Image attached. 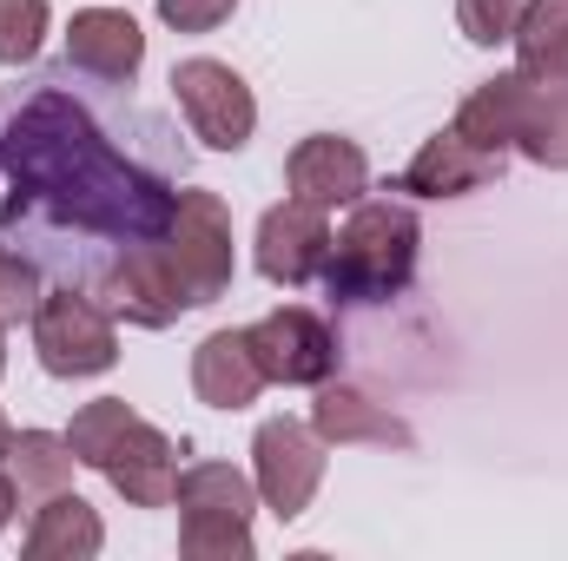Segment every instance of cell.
I'll use <instances>...</instances> for the list:
<instances>
[{
	"label": "cell",
	"instance_id": "obj_1",
	"mask_svg": "<svg viewBox=\"0 0 568 561\" xmlns=\"http://www.w3.org/2000/svg\"><path fill=\"white\" fill-rule=\"evenodd\" d=\"M0 165L13 185V212H47L60 225L106 238H159L179 205V192H165L152 172L120 159L67 93H40L7 126Z\"/></svg>",
	"mask_w": 568,
	"mask_h": 561
},
{
	"label": "cell",
	"instance_id": "obj_2",
	"mask_svg": "<svg viewBox=\"0 0 568 561\" xmlns=\"http://www.w3.org/2000/svg\"><path fill=\"white\" fill-rule=\"evenodd\" d=\"M449 126L469 145L496 152V159L516 145L523 159H536L549 172H568V80H529L523 67L496 73L456 106Z\"/></svg>",
	"mask_w": 568,
	"mask_h": 561
},
{
	"label": "cell",
	"instance_id": "obj_3",
	"mask_svg": "<svg viewBox=\"0 0 568 561\" xmlns=\"http://www.w3.org/2000/svg\"><path fill=\"white\" fill-rule=\"evenodd\" d=\"M417 245L424 225L410 205L397 198H357L351 218L331 232V258H324V290L337 304H390L410 272H417Z\"/></svg>",
	"mask_w": 568,
	"mask_h": 561
},
{
	"label": "cell",
	"instance_id": "obj_4",
	"mask_svg": "<svg viewBox=\"0 0 568 561\" xmlns=\"http://www.w3.org/2000/svg\"><path fill=\"white\" fill-rule=\"evenodd\" d=\"M33 350L47 377H100L120 364V330L87 290H40L33 304Z\"/></svg>",
	"mask_w": 568,
	"mask_h": 561
},
{
	"label": "cell",
	"instance_id": "obj_5",
	"mask_svg": "<svg viewBox=\"0 0 568 561\" xmlns=\"http://www.w3.org/2000/svg\"><path fill=\"white\" fill-rule=\"evenodd\" d=\"M252 482L278 522H297L324 482V436L297 417H272L252 436Z\"/></svg>",
	"mask_w": 568,
	"mask_h": 561
},
{
	"label": "cell",
	"instance_id": "obj_6",
	"mask_svg": "<svg viewBox=\"0 0 568 561\" xmlns=\"http://www.w3.org/2000/svg\"><path fill=\"white\" fill-rule=\"evenodd\" d=\"M172 93H179V113H185L192 140L212 145V152H239L258 126V100L225 60H179Z\"/></svg>",
	"mask_w": 568,
	"mask_h": 561
},
{
	"label": "cell",
	"instance_id": "obj_7",
	"mask_svg": "<svg viewBox=\"0 0 568 561\" xmlns=\"http://www.w3.org/2000/svg\"><path fill=\"white\" fill-rule=\"evenodd\" d=\"M159 245H165V258L179 265L192 304L225 297V284H232V212H225L212 192H179L172 225L159 232Z\"/></svg>",
	"mask_w": 568,
	"mask_h": 561
},
{
	"label": "cell",
	"instance_id": "obj_8",
	"mask_svg": "<svg viewBox=\"0 0 568 561\" xmlns=\"http://www.w3.org/2000/svg\"><path fill=\"white\" fill-rule=\"evenodd\" d=\"M245 344H252L265 384H331L337 377V330L304 304H284L272 317H258L245 330Z\"/></svg>",
	"mask_w": 568,
	"mask_h": 561
},
{
	"label": "cell",
	"instance_id": "obj_9",
	"mask_svg": "<svg viewBox=\"0 0 568 561\" xmlns=\"http://www.w3.org/2000/svg\"><path fill=\"white\" fill-rule=\"evenodd\" d=\"M100 290H106V304H113L126 324H145V330L172 324L179 310H199V304H192V290H185V278H179V265L165 258V245H159V238H133V245L106 265Z\"/></svg>",
	"mask_w": 568,
	"mask_h": 561
},
{
	"label": "cell",
	"instance_id": "obj_10",
	"mask_svg": "<svg viewBox=\"0 0 568 561\" xmlns=\"http://www.w3.org/2000/svg\"><path fill=\"white\" fill-rule=\"evenodd\" d=\"M324 258H331V225H324V205H304V198H284L258 218V272L272 284H311L324 278Z\"/></svg>",
	"mask_w": 568,
	"mask_h": 561
},
{
	"label": "cell",
	"instance_id": "obj_11",
	"mask_svg": "<svg viewBox=\"0 0 568 561\" xmlns=\"http://www.w3.org/2000/svg\"><path fill=\"white\" fill-rule=\"evenodd\" d=\"M284 178H291V198L331 212V205H357L371 192V159L351 140H337V133H311V140L291 145Z\"/></svg>",
	"mask_w": 568,
	"mask_h": 561
},
{
	"label": "cell",
	"instance_id": "obj_12",
	"mask_svg": "<svg viewBox=\"0 0 568 561\" xmlns=\"http://www.w3.org/2000/svg\"><path fill=\"white\" fill-rule=\"evenodd\" d=\"M67 60L80 67V73H93V80H133L145 60V33L133 13H120V7H87V13H73V27H67Z\"/></svg>",
	"mask_w": 568,
	"mask_h": 561
},
{
	"label": "cell",
	"instance_id": "obj_13",
	"mask_svg": "<svg viewBox=\"0 0 568 561\" xmlns=\"http://www.w3.org/2000/svg\"><path fill=\"white\" fill-rule=\"evenodd\" d=\"M311 429L324 436V442H371V449H410L417 442V429L404 417H390L377 397H364V390H351V384H317V404H311Z\"/></svg>",
	"mask_w": 568,
	"mask_h": 561
},
{
	"label": "cell",
	"instance_id": "obj_14",
	"mask_svg": "<svg viewBox=\"0 0 568 561\" xmlns=\"http://www.w3.org/2000/svg\"><path fill=\"white\" fill-rule=\"evenodd\" d=\"M100 476H106L133 509H165V502H172V489H179V449H172V436H165V429H152V422L140 417Z\"/></svg>",
	"mask_w": 568,
	"mask_h": 561
},
{
	"label": "cell",
	"instance_id": "obj_15",
	"mask_svg": "<svg viewBox=\"0 0 568 561\" xmlns=\"http://www.w3.org/2000/svg\"><path fill=\"white\" fill-rule=\"evenodd\" d=\"M258 390H265V370H258L245 330H212L192 350V397L205 410H245V404H258Z\"/></svg>",
	"mask_w": 568,
	"mask_h": 561
},
{
	"label": "cell",
	"instance_id": "obj_16",
	"mask_svg": "<svg viewBox=\"0 0 568 561\" xmlns=\"http://www.w3.org/2000/svg\"><path fill=\"white\" fill-rule=\"evenodd\" d=\"M496 172H503V159H496V152H483V145L463 140L456 126H443V133L424 140V152L410 159L404 192H417V198H463V192L489 185Z\"/></svg>",
	"mask_w": 568,
	"mask_h": 561
},
{
	"label": "cell",
	"instance_id": "obj_17",
	"mask_svg": "<svg viewBox=\"0 0 568 561\" xmlns=\"http://www.w3.org/2000/svg\"><path fill=\"white\" fill-rule=\"evenodd\" d=\"M106 549V529L93 516V502L80 496H47L33 509V529H27V561H93Z\"/></svg>",
	"mask_w": 568,
	"mask_h": 561
},
{
	"label": "cell",
	"instance_id": "obj_18",
	"mask_svg": "<svg viewBox=\"0 0 568 561\" xmlns=\"http://www.w3.org/2000/svg\"><path fill=\"white\" fill-rule=\"evenodd\" d=\"M172 502L185 509V522H252L258 509V482L239 476L232 462H192L172 489Z\"/></svg>",
	"mask_w": 568,
	"mask_h": 561
},
{
	"label": "cell",
	"instance_id": "obj_19",
	"mask_svg": "<svg viewBox=\"0 0 568 561\" xmlns=\"http://www.w3.org/2000/svg\"><path fill=\"white\" fill-rule=\"evenodd\" d=\"M516 60L529 80H568V0H529L516 13Z\"/></svg>",
	"mask_w": 568,
	"mask_h": 561
},
{
	"label": "cell",
	"instance_id": "obj_20",
	"mask_svg": "<svg viewBox=\"0 0 568 561\" xmlns=\"http://www.w3.org/2000/svg\"><path fill=\"white\" fill-rule=\"evenodd\" d=\"M73 442L67 436H47V429H27V436H13L7 442V476H13V489L20 496H60L67 482H73Z\"/></svg>",
	"mask_w": 568,
	"mask_h": 561
},
{
	"label": "cell",
	"instance_id": "obj_21",
	"mask_svg": "<svg viewBox=\"0 0 568 561\" xmlns=\"http://www.w3.org/2000/svg\"><path fill=\"white\" fill-rule=\"evenodd\" d=\"M140 422V410L126 404V397H100V404H87L73 429H67V442H73V456L87 462V469H106L113 462V449L126 442V429Z\"/></svg>",
	"mask_w": 568,
	"mask_h": 561
},
{
	"label": "cell",
	"instance_id": "obj_22",
	"mask_svg": "<svg viewBox=\"0 0 568 561\" xmlns=\"http://www.w3.org/2000/svg\"><path fill=\"white\" fill-rule=\"evenodd\" d=\"M47 40V0H0V67H27Z\"/></svg>",
	"mask_w": 568,
	"mask_h": 561
},
{
	"label": "cell",
	"instance_id": "obj_23",
	"mask_svg": "<svg viewBox=\"0 0 568 561\" xmlns=\"http://www.w3.org/2000/svg\"><path fill=\"white\" fill-rule=\"evenodd\" d=\"M179 549L192 561H252V522H179Z\"/></svg>",
	"mask_w": 568,
	"mask_h": 561
},
{
	"label": "cell",
	"instance_id": "obj_24",
	"mask_svg": "<svg viewBox=\"0 0 568 561\" xmlns=\"http://www.w3.org/2000/svg\"><path fill=\"white\" fill-rule=\"evenodd\" d=\"M516 13H523V0H456V27H463L476 47L516 40Z\"/></svg>",
	"mask_w": 568,
	"mask_h": 561
},
{
	"label": "cell",
	"instance_id": "obj_25",
	"mask_svg": "<svg viewBox=\"0 0 568 561\" xmlns=\"http://www.w3.org/2000/svg\"><path fill=\"white\" fill-rule=\"evenodd\" d=\"M33 304H40V272L0 245V324H20V317H33Z\"/></svg>",
	"mask_w": 568,
	"mask_h": 561
},
{
	"label": "cell",
	"instance_id": "obj_26",
	"mask_svg": "<svg viewBox=\"0 0 568 561\" xmlns=\"http://www.w3.org/2000/svg\"><path fill=\"white\" fill-rule=\"evenodd\" d=\"M239 13V0H159V20L172 33H212Z\"/></svg>",
	"mask_w": 568,
	"mask_h": 561
},
{
	"label": "cell",
	"instance_id": "obj_27",
	"mask_svg": "<svg viewBox=\"0 0 568 561\" xmlns=\"http://www.w3.org/2000/svg\"><path fill=\"white\" fill-rule=\"evenodd\" d=\"M13 502H20V489H13V476H7V469H0V529H7V522H13Z\"/></svg>",
	"mask_w": 568,
	"mask_h": 561
},
{
	"label": "cell",
	"instance_id": "obj_28",
	"mask_svg": "<svg viewBox=\"0 0 568 561\" xmlns=\"http://www.w3.org/2000/svg\"><path fill=\"white\" fill-rule=\"evenodd\" d=\"M7 442H13V429H7V417H0V456H7Z\"/></svg>",
	"mask_w": 568,
	"mask_h": 561
},
{
	"label": "cell",
	"instance_id": "obj_29",
	"mask_svg": "<svg viewBox=\"0 0 568 561\" xmlns=\"http://www.w3.org/2000/svg\"><path fill=\"white\" fill-rule=\"evenodd\" d=\"M0 377H7V344H0Z\"/></svg>",
	"mask_w": 568,
	"mask_h": 561
}]
</instances>
